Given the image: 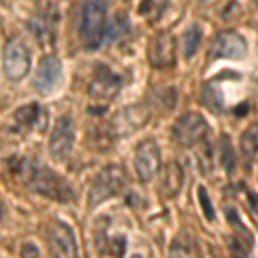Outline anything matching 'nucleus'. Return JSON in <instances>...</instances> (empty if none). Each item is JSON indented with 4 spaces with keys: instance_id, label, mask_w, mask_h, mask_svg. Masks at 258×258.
I'll list each match as a JSON object with an SVG mask.
<instances>
[{
    "instance_id": "obj_20",
    "label": "nucleus",
    "mask_w": 258,
    "mask_h": 258,
    "mask_svg": "<svg viewBox=\"0 0 258 258\" xmlns=\"http://www.w3.org/2000/svg\"><path fill=\"white\" fill-rule=\"evenodd\" d=\"M129 24H127V19L124 18V16L117 14L114 19L110 21V23H107V31L105 35L109 36V40H117L120 36L124 35V33L127 31Z\"/></svg>"
},
{
    "instance_id": "obj_22",
    "label": "nucleus",
    "mask_w": 258,
    "mask_h": 258,
    "mask_svg": "<svg viewBox=\"0 0 258 258\" xmlns=\"http://www.w3.org/2000/svg\"><path fill=\"white\" fill-rule=\"evenodd\" d=\"M198 198H200V205H202V210H203V215H205L209 220H214L215 219V212H214V207L210 203V198H209V193L203 189V186L198 189Z\"/></svg>"
},
{
    "instance_id": "obj_19",
    "label": "nucleus",
    "mask_w": 258,
    "mask_h": 258,
    "mask_svg": "<svg viewBox=\"0 0 258 258\" xmlns=\"http://www.w3.org/2000/svg\"><path fill=\"white\" fill-rule=\"evenodd\" d=\"M169 0H141L140 4V14L145 16L147 19H157L162 16L165 6Z\"/></svg>"
},
{
    "instance_id": "obj_9",
    "label": "nucleus",
    "mask_w": 258,
    "mask_h": 258,
    "mask_svg": "<svg viewBox=\"0 0 258 258\" xmlns=\"http://www.w3.org/2000/svg\"><path fill=\"white\" fill-rule=\"evenodd\" d=\"M246 53V41L238 33H219L210 45V59H241Z\"/></svg>"
},
{
    "instance_id": "obj_5",
    "label": "nucleus",
    "mask_w": 258,
    "mask_h": 258,
    "mask_svg": "<svg viewBox=\"0 0 258 258\" xmlns=\"http://www.w3.org/2000/svg\"><path fill=\"white\" fill-rule=\"evenodd\" d=\"M207 131H209V126H207L205 119L197 112L181 115L172 127L174 140L181 147H195V145L202 143L207 136Z\"/></svg>"
},
{
    "instance_id": "obj_7",
    "label": "nucleus",
    "mask_w": 258,
    "mask_h": 258,
    "mask_svg": "<svg viewBox=\"0 0 258 258\" xmlns=\"http://www.w3.org/2000/svg\"><path fill=\"white\" fill-rule=\"evenodd\" d=\"M48 249L53 256H76L78 246L74 232L68 224L53 220L47 231Z\"/></svg>"
},
{
    "instance_id": "obj_6",
    "label": "nucleus",
    "mask_w": 258,
    "mask_h": 258,
    "mask_svg": "<svg viewBox=\"0 0 258 258\" xmlns=\"http://www.w3.org/2000/svg\"><path fill=\"white\" fill-rule=\"evenodd\" d=\"M74 145V124L69 115H60L57 119L53 131L48 140V152L57 162L64 160L69 155Z\"/></svg>"
},
{
    "instance_id": "obj_1",
    "label": "nucleus",
    "mask_w": 258,
    "mask_h": 258,
    "mask_svg": "<svg viewBox=\"0 0 258 258\" xmlns=\"http://www.w3.org/2000/svg\"><path fill=\"white\" fill-rule=\"evenodd\" d=\"M18 172L28 188L50 200L66 203L74 197L73 189H71L68 182L57 172H53L52 169L47 167L43 162L36 159H23L19 160Z\"/></svg>"
},
{
    "instance_id": "obj_2",
    "label": "nucleus",
    "mask_w": 258,
    "mask_h": 258,
    "mask_svg": "<svg viewBox=\"0 0 258 258\" xmlns=\"http://www.w3.org/2000/svg\"><path fill=\"white\" fill-rule=\"evenodd\" d=\"M107 31L105 0H85L80 16V36L86 50H97Z\"/></svg>"
},
{
    "instance_id": "obj_13",
    "label": "nucleus",
    "mask_w": 258,
    "mask_h": 258,
    "mask_svg": "<svg viewBox=\"0 0 258 258\" xmlns=\"http://www.w3.org/2000/svg\"><path fill=\"white\" fill-rule=\"evenodd\" d=\"M148 110L141 105H131L124 109L117 117L114 119V129L117 135H129L141 126H145L148 120Z\"/></svg>"
},
{
    "instance_id": "obj_17",
    "label": "nucleus",
    "mask_w": 258,
    "mask_h": 258,
    "mask_svg": "<svg viewBox=\"0 0 258 258\" xmlns=\"http://www.w3.org/2000/svg\"><path fill=\"white\" fill-rule=\"evenodd\" d=\"M202 98H203V103L207 105V109H210L214 114H220V112L224 110V97L214 83H207V85L203 86Z\"/></svg>"
},
{
    "instance_id": "obj_3",
    "label": "nucleus",
    "mask_w": 258,
    "mask_h": 258,
    "mask_svg": "<svg viewBox=\"0 0 258 258\" xmlns=\"http://www.w3.org/2000/svg\"><path fill=\"white\" fill-rule=\"evenodd\" d=\"M4 71L12 81H21L31 68V52L23 40L11 38L4 47Z\"/></svg>"
},
{
    "instance_id": "obj_26",
    "label": "nucleus",
    "mask_w": 258,
    "mask_h": 258,
    "mask_svg": "<svg viewBox=\"0 0 258 258\" xmlns=\"http://www.w3.org/2000/svg\"><path fill=\"white\" fill-rule=\"evenodd\" d=\"M253 2H255V4H258V0H253Z\"/></svg>"
},
{
    "instance_id": "obj_24",
    "label": "nucleus",
    "mask_w": 258,
    "mask_h": 258,
    "mask_svg": "<svg viewBox=\"0 0 258 258\" xmlns=\"http://www.w3.org/2000/svg\"><path fill=\"white\" fill-rule=\"evenodd\" d=\"M21 255L23 256H38L40 251L33 243H28V244H24L23 249H21Z\"/></svg>"
},
{
    "instance_id": "obj_25",
    "label": "nucleus",
    "mask_w": 258,
    "mask_h": 258,
    "mask_svg": "<svg viewBox=\"0 0 258 258\" xmlns=\"http://www.w3.org/2000/svg\"><path fill=\"white\" fill-rule=\"evenodd\" d=\"M248 200H249V205H251V209L258 214V197L253 191H248Z\"/></svg>"
},
{
    "instance_id": "obj_11",
    "label": "nucleus",
    "mask_w": 258,
    "mask_h": 258,
    "mask_svg": "<svg viewBox=\"0 0 258 258\" xmlns=\"http://www.w3.org/2000/svg\"><path fill=\"white\" fill-rule=\"evenodd\" d=\"M62 66L60 60L53 55H47L40 60L38 68L35 73V80H33V86L36 91H40L41 95H48L50 91L57 86V83L60 80Z\"/></svg>"
},
{
    "instance_id": "obj_27",
    "label": "nucleus",
    "mask_w": 258,
    "mask_h": 258,
    "mask_svg": "<svg viewBox=\"0 0 258 258\" xmlns=\"http://www.w3.org/2000/svg\"><path fill=\"white\" fill-rule=\"evenodd\" d=\"M0 2H2V0H0Z\"/></svg>"
},
{
    "instance_id": "obj_10",
    "label": "nucleus",
    "mask_w": 258,
    "mask_h": 258,
    "mask_svg": "<svg viewBox=\"0 0 258 258\" xmlns=\"http://www.w3.org/2000/svg\"><path fill=\"white\" fill-rule=\"evenodd\" d=\"M148 60L153 68H169L176 60V41L169 33H159L148 45Z\"/></svg>"
},
{
    "instance_id": "obj_4",
    "label": "nucleus",
    "mask_w": 258,
    "mask_h": 258,
    "mask_svg": "<svg viewBox=\"0 0 258 258\" xmlns=\"http://www.w3.org/2000/svg\"><path fill=\"white\" fill-rule=\"evenodd\" d=\"M126 184V177H124V170L117 165H109L95 177L93 184L90 191V205L97 207L102 202L109 200L115 195L120 193V189Z\"/></svg>"
},
{
    "instance_id": "obj_8",
    "label": "nucleus",
    "mask_w": 258,
    "mask_h": 258,
    "mask_svg": "<svg viewBox=\"0 0 258 258\" xmlns=\"http://www.w3.org/2000/svg\"><path fill=\"white\" fill-rule=\"evenodd\" d=\"M135 169L138 179L143 182L150 181L160 169V152L153 140H145L136 147Z\"/></svg>"
},
{
    "instance_id": "obj_21",
    "label": "nucleus",
    "mask_w": 258,
    "mask_h": 258,
    "mask_svg": "<svg viewBox=\"0 0 258 258\" xmlns=\"http://www.w3.org/2000/svg\"><path fill=\"white\" fill-rule=\"evenodd\" d=\"M220 159H222V164H224V167H226L227 172H232V169H234V155H232V148H231V145H229L227 136H222Z\"/></svg>"
},
{
    "instance_id": "obj_18",
    "label": "nucleus",
    "mask_w": 258,
    "mask_h": 258,
    "mask_svg": "<svg viewBox=\"0 0 258 258\" xmlns=\"http://www.w3.org/2000/svg\"><path fill=\"white\" fill-rule=\"evenodd\" d=\"M200 41H202V30H200L198 24H191L186 30L184 36H182V53H184L186 59H189V57H193L197 53Z\"/></svg>"
},
{
    "instance_id": "obj_12",
    "label": "nucleus",
    "mask_w": 258,
    "mask_h": 258,
    "mask_svg": "<svg viewBox=\"0 0 258 258\" xmlns=\"http://www.w3.org/2000/svg\"><path fill=\"white\" fill-rule=\"evenodd\" d=\"M122 85L120 78L114 74L109 68L100 66L95 71V76L90 83V95L97 100H112L117 95V91Z\"/></svg>"
},
{
    "instance_id": "obj_14",
    "label": "nucleus",
    "mask_w": 258,
    "mask_h": 258,
    "mask_svg": "<svg viewBox=\"0 0 258 258\" xmlns=\"http://www.w3.org/2000/svg\"><path fill=\"white\" fill-rule=\"evenodd\" d=\"M14 119H16V122L23 127H31V129H40V131H43L45 126H47V114L41 109L40 103H36V102H31V103H26V105L19 107V109L14 112Z\"/></svg>"
},
{
    "instance_id": "obj_15",
    "label": "nucleus",
    "mask_w": 258,
    "mask_h": 258,
    "mask_svg": "<svg viewBox=\"0 0 258 258\" xmlns=\"http://www.w3.org/2000/svg\"><path fill=\"white\" fill-rule=\"evenodd\" d=\"M182 184V169L177 162H170V164L165 167L164 174H162V182L160 188L162 193L165 195L167 198L176 197L179 193V188Z\"/></svg>"
},
{
    "instance_id": "obj_16",
    "label": "nucleus",
    "mask_w": 258,
    "mask_h": 258,
    "mask_svg": "<svg viewBox=\"0 0 258 258\" xmlns=\"http://www.w3.org/2000/svg\"><path fill=\"white\" fill-rule=\"evenodd\" d=\"M239 145H241V153H243L244 160H246L248 164H251L258 153V124H253V126H249L246 131L243 133Z\"/></svg>"
},
{
    "instance_id": "obj_23",
    "label": "nucleus",
    "mask_w": 258,
    "mask_h": 258,
    "mask_svg": "<svg viewBox=\"0 0 258 258\" xmlns=\"http://www.w3.org/2000/svg\"><path fill=\"white\" fill-rule=\"evenodd\" d=\"M200 157V164H202V170H210L212 165H214V155H212V145L205 143L202 145V152L198 153Z\"/></svg>"
}]
</instances>
